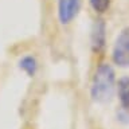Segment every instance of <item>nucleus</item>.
Returning a JSON list of instances; mask_svg holds the SVG:
<instances>
[{
    "instance_id": "3",
    "label": "nucleus",
    "mask_w": 129,
    "mask_h": 129,
    "mask_svg": "<svg viewBox=\"0 0 129 129\" xmlns=\"http://www.w3.org/2000/svg\"><path fill=\"white\" fill-rule=\"evenodd\" d=\"M81 8V0H58V19L60 24H70L77 18Z\"/></svg>"
},
{
    "instance_id": "4",
    "label": "nucleus",
    "mask_w": 129,
    "mask_h": 129,
    "mask_svg": "<svg viewBox=\"0 0 129 129\" xmlns=\"http://www.w3.org/2000/svg\"><path fill=\"white\" fill-rule=\"evenodd\" d=\"M105 43H106V24L102 19H97L91 27L90 34L91 50L98 54L105 48Z\"/></svg>"
},
{
    "instance_id": "6",
    "label": "nucleus",
    "mask_w": 129,
    "mask_h": 129,
    "mask_svg": "<svg viewBox=\"0 0 129 129\" xmlns=\"http://www.w3.org/2000/svg\"><path fill=\"white\" fill-rule=\"evenodd\" d=\"M19 69L28 77H35L39 69V63L34 55H24L19 59Z\"/></svg>"
},
{
    "instance_id": "7",
    "label": "nucleus",
    "mask_w": 129,
    "mask_h": 129,
    "mask_svg": "<svg viewBox=\"0 0 129 129\" xmlns=\"http://www.w3.org/2000/svg\"><path fill=\"white\" fill-rule=\"evenodd\" d=\"M90 2V6L93 8V11L95 14H105L109 7H110V2L112 0H89Z\"/></svg>"
},
{
    "instance_id": "5",
    "label": "nucleus",
    "mask_w": 129,
    "mask_h": 129,
    "mask_svg": "<svg viewBox=\"0 0 129 129\" xmlns=\"http://www.w3.org/2000/svg\"><path fill=\"white\" fill-rule=\"evenodd\" d=\"M117 94L121 102V106L125 112L129 113V77H122L117 83Z\"/></svg>"
},
{
    "instance_id": "1",
    "label": "nucleus",
    "mask_w": 129,
    "mask_h": 129,
    "mask_svg": "<svg viewBox=\"0 0 129 129\" xmlns=\"http://www.w3.org/2000/svg\"><path fill=\"white\" fill-rule=\"evenodd\" d=\"M117 90L116 73L109 63H101L95 69L90 85L91 100L98 104H106L113 98Z\"/></svg>"
},
{
    "instance_id": "2",
    "label": "nucleus",
    "mask_w": 129,
    "mask_h": 129,
    "mask_svg": "<svg viewBox=\"0 0 129 129\" xmlns=\"http://www.w3.org/2000/svg\"><path fill=\"white\" fill-rule=\"evenodd\" d=\"M112 58L117 66L129 69V27L124 28L117 35L113 44Z\"/></svg>"
}]
</instances>
